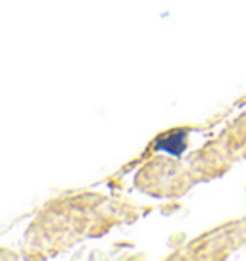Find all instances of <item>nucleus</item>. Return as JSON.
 Returning a JSON list of instances; mask_svg holds the SVG:
<instances>
[{
	"instance_id": "nucleus-1",
	"label": "nucleus",
	"mask_w": 246,
	"mask_h": 261,
	"mask_svg": "<svg viewBox=\"0 0 246 261\" xmlns=\"http://www.w3.org/2000/svg\"><path fill=\"white\" fill-rule=\"evenodd\" d=\"M187 137H189V133L185 129L175 130V133H169V135H165L162 139H158L154 148H156L158 152H165V154L181 158L183 152L187 150Z\"/></svg>"
}]
</instances>
